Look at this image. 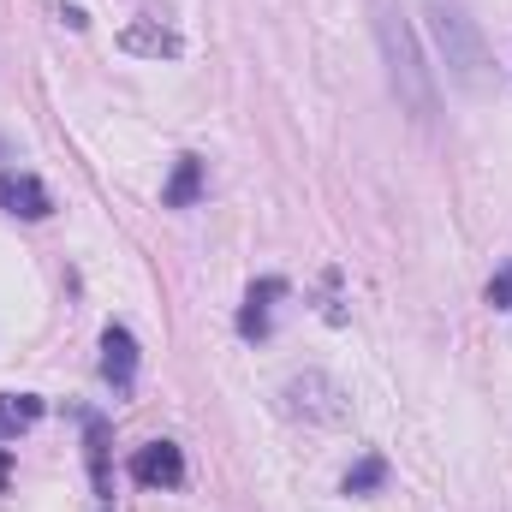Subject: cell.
<instances>
[{
	"mask_svg": "<svg viewBox=\"0 0 512 512\" xmlns=\"http://www.w3.org/2000/svg\"><path fill=\"white\" fill-rule=\"evenodd\" d=\"M423 18H429V36H435L447 78L465 96H483L489 90V42H483L477 18L465 12V0H423Z\"/></svg>",
	"mask_w": 512,
	"mask_h": 512,
	"instance_id": "1",
	"label": "cell"
},
{
	"mask_svg": "<svg viewBox=\"0 0 512 512\" xmlns=\"http://www.w3.org/2000/svg\"><path fill=\"white\" fill-rule=\"evenodd\" d=\"M376 36H382L387 84H393L399 108H405L417 126H429V120H435V72L423 66V48H417L411 24L399 18V6H387V0L376 6Z\"/></svg>",
	"mask_w": 512,
	"mask_h": 512,
	"instance_id": "2",
	"label": "cell"
},
{
	"mask_svg": "<svg viewBox=\"0 0 512 512\" xmlns=\"http://www.w3.org/2000/svg\"><path fill=\"white\" fill-rule=\"evenodd\" d=\"M280 411L304 417V423H346V387L322 370H304L280 387Z\"/></svg>",
	"mask_w": 512,
	"mask_h": 512,
	"instance_id": "3",
	"label": "cell"
},
{
	"mask_svg": "<svg viewBox=\"0 0 512 512\" xmlns=\"http://www.w3.org/2000/svg\"><path fill=\"white\" fill-rule=\"evenodd\" d=\"M131 477H137L143 489H179V483H185V453H179L173 441H149V447H137Z\"/></svg>",
	"mask_w": 512,
	"mask_h": 512,
	"instance_id": "4",
	"label": "cell"
},
{
	"mask_svg": "<svg viewBox=\"0 0 512 512\" xmlns=\"http://www.w3.org/2000/svg\"><path fill=\"white\" fill-rule=\"evenodd\" d=\"M0 209L18 215V221H48L54 203H48V185L36 173H0Z\"/></svg>",
	"mask_w": 512,
	"mask_h": 512,
	"instance_id": "5",
	"label": "cell"
},
{
	"mask_svg": "<svg viewBox=\"0 0 512 512\" xmlns=\"http://www.w3.org/2000/svg\"><path fill=\"white\" fill-rule=\"evenodd\" d=\"M102 376L114 393H131L137 387V340H131V328L120 322H108V334H102Z\"/></svg>",
	"mask_w": 512,
	"mask_h": 512,
	"instance_id": "6",
	"label": "cell"
},
{
	"mask_svg": "<svg viewBox=\"0 0 512 512\" xmlns=\"http://www.w3.org/2000/svg\"><path fill=\"white\" fill-rule=\"evenodd\" d=\"M120 48L143 54V60H167V54H179V30L161 24V18H131L126 30H120Z\"/></svg>",
	"mask_w": 512,
	"mask_h": 512,
	"instance_id": "7",
	"label": "cell"
},
{
	"mask_svg": "<svg viewBox=\"0 0 512 512\" xmlns=\"http://www.w3.org/2000/svg\"><path fill=\"white\" fill-rule=\"evenodd\" d=\"M274 298H286V280H256L251 292H245V310H239V334L245 340H268V304Z\"/></svg>",
	"mask_w": 512,
	"mask_h": 512,
	"instance_id": "8",
	"label": "cell"
},
{
	"mask_svg": "<svg viewBox=\"0 0 512 512\" xmlns=\"http://www.w3.org/2000/svg\"><path fill=\"white\" fill-rule=\"evenodd\" d=\"M197 197H203V161H197V155H179V167H173L161 203H167V209H191Z\"/></svg>",
	"mask_w": 512,
	"mask_h": 512,
	"instance_id": "9",
	"label": "cell"
},
{
	"mask_svg": "<svg viewBox=\"0 0 512 512\" xmlns=\"http://www.w3.org/2000/svg\"><path fill=\"white\" fill-rule=\"evenodd\" d=\"M36 417H42V399L36 393H0V441L24 435Z\"/></svg>",
	"mask_w": 512,
	"mask_h": 512,
	"instance_id": "10",
	"label": "cell"
},
{
	"mask_svg": "<svg viewBox=\"0 0 512 512\" xmlns=\"http://www.w3.org/2000/svg\"><path fill=\"white\" fill-rule=\"evenodd\" d=\"M387 483V459L382 453H364L352 471H346V495H370V489H382Z\"/></svg>",
	"mask_w": 512,
	"mask_h": 512,
	"instance_id": "11",
	"label": "cell"
},
{
	"mask_svg": "<svg viewBox=\"0 0 512 512\" xmlns=\"http://www.w3.org/2000/svg\"><path fill=\"white\" fill-rule=\"evenodd\" d=\"M489 304H495V310H507V316H512V268H501V274L489 280Z\"/></svg>",
	"mask_w": 512,
	"mask_h": 512,
	"instance_id": "12",
	"label": "cell"
},
{
	"mask_svg": "<svg viewBox=\"0 0 512 512\" xmlns=\"http://www.w3.org/2000/svg\"><path fill=\"white\" fill-rule=\"evenodd\" d=\"M6 477H12V453L0 447V489H6Z\"/></svg>",
	"mask_w": 512,
	"mask_h": 512,
	"instance_id": "13",
	"label": "cell"
}]
</instances>
